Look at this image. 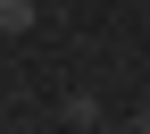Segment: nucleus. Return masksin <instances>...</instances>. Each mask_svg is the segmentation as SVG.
Here are the masks:
<instances>
[{
  "mask_svg": "<svg viewBox=\"0 0 150 134\" xmlns=\"http://www.w3.org/2000/svg\"><path fill=\"white\" fill-rule=\"evenodd\" d=\"M0 34H33V0H0Z\"/></svg>",
  "mask_w": 150,
  "mask_h": 134,
  "instance_id": "nucleus-2",
  "label": "nucleus"
},
{
  "mask_svg": "<svg viewBox=\"0 0 150 134\" xmlns=\"http://www.w3.org/2000/svg\"><path fill=\"white\" fill-rule=\"evenodd\" d=\"M75 134H100V126H75Z\"/></svg>",
  "mask_w": 150,
  "mask_h": 134,
  "instance_id": "nucleus-4",
  "label": "nucleus"
},
{
  "mask_svg": "<svg viewBox=\"0 0 150 134\" xmlns=\"http://www.w3.org/2000/svg\"><path fill=\"white\" fill-rule=\"evenodd\" d=\"M59 118H67V126H100V92H67Z\"/></svg>",
  "mask_w": 150,
  "mask_h": 134,
  "instance_id": "nucleus-1",
  "label": "nucleus"
},
{
  "mask_svg": "<svg viewBox=\"0 0 150 134\" xmlns=\"http://www.w3.org/2000/svg\"><path fill=\"white\" fill-rule=\"evenodd\" d=\"M134 126H142V134H150V92H142V118H134Z\"/></svg>",
  "mask_w": 150,
  "mask_h": 134,
  "instance_id": "nucleus-3",
  "label": "nucleus"
}]
</instances>
